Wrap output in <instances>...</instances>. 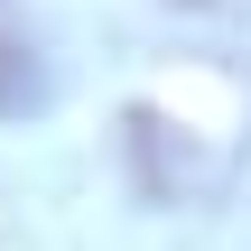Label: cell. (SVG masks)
I'll use <instances>...</instances> for the list:
<instances>
[{"label": "cell", "instance_id": "cell-1", "mask_svg": "<svg viewBox=\"0 0 251 251\" xmlns=\"http://www.w3.org/2000/svg\"><path fill=\"white\" fill-rule=\"evenodd\" d=\"M47 102H56L47 47H37V28H19V19L0 9V121H28V112H47Z\"/></svg>", "mask_w": 251, "mask_h": 251}, {"label": "cell", "instance_id": "cell-2", "mask_svg": "<svg viewBox=\"0 0 251 251\" xmlns=\"http://www.w3.org/2000/svg\"><path fill=\"white\" fill-rule=\"evenodd\" d=\"M177 9H214V0H177Z\"/></svg>", "mask_w": 251, "mask_h": 251}]
</instances>
